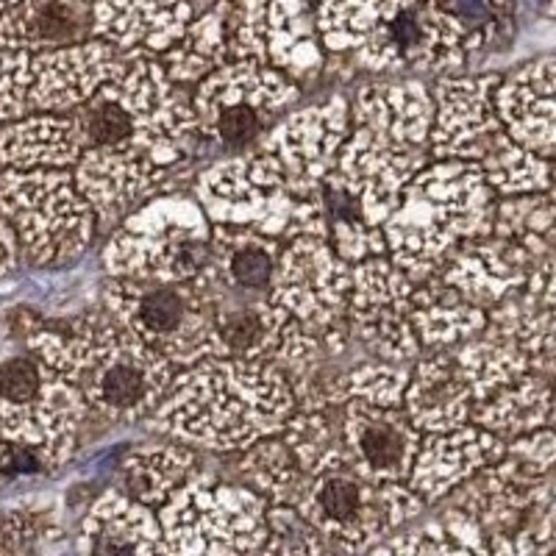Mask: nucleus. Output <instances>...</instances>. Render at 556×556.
Returning a JSON list of instances; mask_svg holds the SVG:
<instances>
[{"label": "nucleus", "instance_id": "30", "mask_svg": "<svg viewBox=\"0 0 556 556\" xmlns=\"http://www.w3.org/2000/svg\"><path fill=\"white\" fill-rule=\"evenodd\" d=\"M348 117L354 128L376 134L406 151H420L429 146L434 98L424 81H376L356 92Z\"/></svg>", "mask_w": 556, "mask_h": 556}, {"label": "nucleus", "instance_id": "20", "mask_svg": "<svg viewBox=\"0 0 556 556\" xmlns=\"http://www.w3.org/2000/svg\"><path fill=\"white\" fill-rule=\"evenodd\" d=\"M498 78L493 73L443 76L434 84L431 89L434 123L429 134L431 156L481 167L509 142L493 103Z\"/></svg>", "mask_w": 556, "mask_h": 556}, {"label": "nucleus", "instance_id": "42", "mask_svg": "<svg viewBox=\"0 0 556 556\" xmlns=\"http://www.w3.org/2000/svg\"><path fill=\"white\" fill-rule=\"evenodd\" d=\"M454 362L465 384H468L473 409L484 404L486 399H493L495 392H501L504 387L515 384V381L531 374L529 362L520 351L506 345L498 337L486 334V331L476 334L473 340L462 342L456 348Z\"/></svg>", "mask_w": 556, "mask_h": 556}, {"label": "nucleus", "instance_id": "22", "mask_svg": "<svg viewBox=\"0 0 556 556\" xmlns=\"http://www.w3.org/2000/svg\"><path fill=\"white\" fill-rule=\"evenodd\" d=\"M556 262L540 260L526 285L486 312V334L526 356L531 374L551 379L556 359Z\"/></svg>", "mask_w": 556, "mask_h": 556}, {"label": "nucleus", "instance_id": "13", "mask_svg": "<svg viewBox=\"0 0 556 556\" xmlns=\"http://www.w3.org/2000/svg\"><path fill=\"white\" fill-rule=\"evenodd\" d=\"M354 62L370 73H445L468 62V34L459 20L429 0H381Z\"/></svg>", "mask_w": 556, "mask_h": 556}, {"label": "nucleus", "instance_id": "40", "mask_svg": "<svg viewBox=\"0 0 556 556\" xmlns=\"http://www.w3.org/2000/svg\"><path fill=\"white\" fill-rule=\"evenodd\" d=\"M278 437L309 479L348 468L342 409H295Z\"/></svg>", "mask_w": 556, "mask_h": 556}, {"label": "nucleus", "instance_id": "44", "mask_svg": "<svg viewBox=\"0 0 556 556\" xmlns=\"http://www.w3.org/2000/svg\"><path fill=\"white\" fill-rule=\"evenodd\" d=\"M493 235L509 240L531 253L534 260H545L554 253L556 240V201L551 192H529L495 203Z\"/></svg>", "mask_w": 556, "mask_h": 556}, {"label": "nucleus", "instance_id": "7", "mask_svg": "<svg viewBox=\"0 0 556 556\" xmlns=\"http://www.w3.org/2000/svg\"><path fill=\"white\" fill-rule=\"evenodd\" d=\"M89 406L31 351L0 359V440L56 470L67 465Z\"/></svg>", "mask_w": 556, "mask_h": 556}, {"label": "nucleus", "instance_id": "1", "mask_svg": "<svg viewBox=\"0 0 556 556\" xmlns=\"http://www.w3.org/2000/svg\"><path fill=\"white\" fill-rule=\"evenodd\" d=\"M292 412L295 399L281 370L223 356L181 370L146 424L187 448L242 454L253 443L281 434Z\"/></svg>", "mask_w": 556, "mask_h": 556}, {"label": "nucleus", "instance_id": "3", "mask_svg": "<svg viewBox=\"0 0 556 556\" xmlns=\"http://www.w3.org/2000/svg\"><path fill=\"white\" fill-rule=\"evenodd\" d=\"M495 192L468 162L437 159L406 184L399 208L384 223L390 262L420 285L445 265L456 245L493 235Z\"/></svg>", "mask_w": 556, "mask_h": 556}, {"label": "nucleus", "instance_id": "10", "mask_svg": "<svg viewBox=\"0 0 556 556\" xmlns=\"http://www.w3.org/2000/svg\"><path fill=\"white\" fill-rule=\"evenodd\" d=\"M0 215L34 267H70L96 237V215L78 195L70 170H3Z\"/></svg>", "mask_w": 556, "mask_h": 556}, {"label": "nucleus", "instance_id": "50", "mask_svg": "<svg viewBox=\"0 0 556 556\" xmlns=\"http://www.w3.org/2000/svg\"><path fill=\"white\" fill-rule=\"evenodd\" d=\"M17 253H20L17 237H14V231H12V226L7 223V217L0 215V276L9 270H14V265H17Z\"/></svg>", "mask_w": 556, "mask_h": 556}, {"label": "nucleus", "instance_id": "35", "mask_svg": "<svg viewBox=\"0 0 556 556\" xmlns=\"http://www.w3.org/2000/svg\"><path fill=\"white\" fill-rule=\"evenodd\" d=\"M235 0H215L195 14L159 62L173 84H201L223 64L235 62Z\"/></svg>", "mask_w": 556, "mask_h": 556}, {"label": "nucleus", "instance_id": "33", "mask_svg": "<svg viewBox=\"0 0 556 556\" xmlns=\"http://www.w3.org/2000/svg\"><path fill=\"white\" fill-rule=\"evenodd\" d=\"M406 420L420 434H443L470 424L473 399L456 367L454 354H434L409 370L404 392Z\"/></svg>", "mask_w": 556, "mask_h": 556}, {"label": "nucleus", "instance_id": "29", "mask_svg": "<svg viewBox=\"0 0 556 556\" xmlns=\"http://www.w3.org/2000/svg\"><path fill=\"white\" fill-rule=\"evenodd\" d=\"M538 262L515 242L490 235L456 245L437 273L468 298L470 304L490 312L526 285Z\"/></svg>", "mask_w": 556, "mask_h": 556}, {"label": "nucleus", "instance_id": "4", "mask_svg": "<svg viewBox=\"0 0 556 556\" xmlns=\"http://www.w3.org/2000/svg\"><path fill=\"white\" fill-rule=\"evenodd\" d=\"M84 148L178 165L198 134L190 98L167 78L156 59L126 56V64L73 112Z\"/></svg>", "mask_w": 556, "mask_h": 556}, {"label": "nucleus", "instance_id": "32", "mask_svg": "<svg viewBox=\"0 0 556 556\" xmlns=\"http://www.w3.org/2000/svg\"><path fill=\"white\" fill-rule=\"evenodd\" d=\"M76 545L78 556H162V531L153 509L109 490L84 515Z\"/></svg>", "mask_w": 556, "mask_h": 556}, {"label": "nucleus", "instance_id": "5", "mask_svg": "<svg viewBox=\"0 0 556 556\" xmlns=\"http://www.w3.org/2000/svg\"><path fill=\"white\" fill-rule=\"evenodd\" d=\"M424 167V153L392 146L354 128L342 142L334 170L315 198L326 220V240L348 265L384 256L381 228L399 208L406 184Z\"/></svg>", "mask_w": 556, "mask_h": 556}, {"label": "nucleus", "instance_id": "41", "mask_svg": "<svg viewBox=\"0 0 556 556\" xmlns=\"http://www.w3.org/2000/svg\"><path fill=\"white\" fill-rule=\"evenodd\" d=\"M370 556H486V538L468 515L448 506L440 520L387 538Z\"/></svg>", "mask_w": 556, "mask_h": 556}, {"label": "nucleus", "instance_id": "47", "mask_svg": "<svg viewBox=\"0 0 556 556\" xmlns=\"http://www.w3.org/2000/svg\"><path fill=\"white\" fill-rule=\"evenodd\" d=\"M486 556H554V501L509 534L486 538Z\"/></svg>", "mask_w": 556, "mask_h": 556}, {"label": "nucleus", "instance_id": "6", "mask_svg": "<svg viewBox=\"0 0 556 556\" xmlns=\"http://www.w3.org/2000/svg\"><path fill=\"white\" fill-rule=\"evenodd\" d=\"M109 278L215 292L212 223L190 195H156L121 223L101 253Z\"/></svg>", "mask_w": 556, "mask_h": 556}, {"label": "nucleus", "instance_id": "16", "mask_svg": "<svg viewBox=\"0 0 556 556\" xmlns=\"http://www.w3.org/2000/svg\"><path fill=\"white\" fill-rule=\"evenodd\" d=\"M212 315L226 356L242 362H265L281 374L326 354L323 337L295 317L260 298H240L231 292H212Z\"/></svg>", "mask_w": 556, "mask_h": 556}, {"label": "nucleus", "instance_id": "39", "mask_svg": "<svg viewBox=\"0 0 556 556\" xmlns=\"http://www.w3.org/2000/svg\"><path fill=\"white\" fill-rule=\"evenodd\" d=\"M479 429L501 437H523L529 431H538L551 426L554 420V392H551V379H543L538 374H529L518 379L515 384L504 387L495 392L493 399L479 404L470 415Z\"/></svg>", "mask_w": 556, "mask_h": 556}, {"label": "nucleus", "instance_id": "38", "mask_svg": "<svg viewBox=\"0 0 556 556\" xmlns=\"http://www.w3.org/2000/svg\"><path fill=\"white\" fill-rule=\"evenodd\" d=\"M123 490L128 498L148 509H159L187 481L201 473L195 451L181 443L142 445L123 459Z\"/></svg>", "mask_w": 556, "mask_h": 556}, {"label": "nucleus", "instance_id": "12", "mask_svg": "<svg viewBox=\"0 0 556 556\" xmlns=\"http://www.w3.org/2000/svg\"><path fill=\"white\" fill-rule=\"evenodd\" d=\"M295 509L315 526L326 543L345 554H367L412 523L426 504L406 484H376L351 468L309 479Z\"/></svg>", "mask_w": 556, "mask_h": 556}, {"label": "nucleus", "instance_id": "27", "mask_svg": "<svg viewBox=\"0 0 556 556\" xmlns=\"http://www.w3.org/2000/svg\"><path fill=\"white\" fill-rule=\"evenodd\" d=\"M504 451V440L479 426H462L443 434H424L406 486L426 506L440 504L465 481L481 473L486 465L498 462Z\"/></svg>", "mask_w": 556, "mask_h": 556}, {"label": "nucleus", "instance_id": "52", "mask_svg": "<svg viewBox=\"0 0 556 556\" xmlns=\"http://www.w3.org/2000/svg\"><path fill=\"white\" fill-rule=\"evenodd\" d=\"M0 556H3V548H0Z\"/></svg>", "mask_w": 556, "mask_h": 556}, {"label": "nucleus", "instance_id": "51", "mask_svg": "<svg viewBox=\"0 0 556 556\" xmlns=\"http://www.w3.org/2000/svg\"><path fill=\"white\" fill-rule=\"evenodd\" d=\"M429 3H443V0H429Z\"/></svg>", "mask_w": 556, "mask_h": 556}, {"label": "nucleus", "instance_id": "18", "mask_svg": "<svg viewBox=\"0 0 556 556\" xmlns=\"http://www.w3.org/2000/svg\"><path fill=\"white\" fill-rule=\"evenodd\" d=\"M348 134H351L348 101L331 98L287 114L285 121H278L265 134L256 151L265 153L276 165L281 184L292 198L309 201L312 195H317L326 176L334 170Z\"/></svg>", "mask_w": 556, "mask_h": 556}, {"label": "nucleus", "instance_id": "21", "mask_svg": "<svg viewBox=\"0 0 556 556\" xmlns=\"http://www.w3.org/2000/svg\"><path fill=\"white\" fill-rule=\"evenodd\" d=\"M454 509L468 515L484 538L509 534L554 501V473L506 448L504 456L454 490Z\"/></svg>", "mask_w": 556, "mask_h": 556}, {"label": "nucleus", "instance_id": "28", "mask_svg": "<svg viewBox=\"0 0 556 556\" xmlns=\"http://www.w3.org/2000/svg\"><path fill=\"white\" fill-rule=\"evenodd\" d=\"M495 114L506 137L526 151L554 159L556 148V59L540 56L498 78Z\"/></svg>", "mask_w": 556, "mask_h": 556}, {"label": "nucleus", "instance_id": "26", "mask_svg": "<svg viewBox=\"0 0 556 556\" xmlns=\"http://www.w3.org/2000/svg\"><path fill=\"white\" fill-rule=\"evenodd\" d=\"M167 181L170 167H159L148 159L103 148H84L81 159L73 167V184L98 223L126 220L134 208L162 195Z\"/></svg>", "mask_w": 556, "mask_h": 556}, {"label": "nucleus", "instance_id": "11", "mask_svg": "<svg viewBox=\"0 0 556 556\" xmlns=\"http://www.w3.org/2000/svg\"><path fill=\"white\" fill-rule=\"evenodd\" d=\"M267 504L242 484L198 473L159 506L162 556H256Z\"/></svg>", "mask_w": 556, "mask_h": 556}, {"label": "nucleus", "instance_id": "37", "mask_svg": "<svg viewBox=\"0 0 556 556\" xmlns=\"http://www.w3.org/2000/svg\"><path fill=\"white\" fill-rule=\"evenodd\" d=\"M409 317L420 348L434 351L473 340L486 326V312L470 304L459 290L440 278V273L415 285Z\"/></svg>", "mask_w": 556, "mask_h": 556}, {"label": "nucleus", "instance_id": "9", "mask_svg": "<svg viewBox=\"0 0 556 556\" xmlns=\"http://www.w3.org/2000/svg\"><path fill=\"white\" fill-rule=\"evenodd\" d=\"M101 295L106 315L156 351L173 370L226 356L212 315V292L109 278Z\"/></svg>", "mask_w": 556, "mask_h": 556}, {"label": "nucleus", "instance_id": "43", "mask_svg": "<svg viewBox=\"0 0 556 556\" xmlns=\"http://www.w3.org/2000/svg\"><path fill=\"white\" fill-rule=\"evenodd\" d=\"M237 470L242 486L260 495L267 506H295L298 495L309 484V476L298 468L295 456L281 443V437H267L242 451Z\"/></svg>", "mask_w": 556, "mask_h": 556}, {"label": "nucleus", "instance_id": "2", "mask_svg": "<svg viewBox=\"0 0 556 556\" xmlns=\"http://www.w3.org/2000/svg\"><path fill=\"white\" fill-rule=\"evenodd\" d=\"M26 348L81 395L89 412L114 424L146 420L176 379V370L156 351L106 312L76 317L64 331H31Z\"/></svg>", "mask_w": 556, "mask_h": 556}, {"label": "nucleus", "instance_id": "17", "mask_svg": "<svg viewBox=\"0 0 556 556\" xmlns=\"http://www.w3.org/2000/svg\"><path fill=\"white\" fill-rule=\"evenodd\" d=\"M235 59L276 70L292 84L315 78L323 48L306 0H235Z\"/></svg>", "mask_w": 556, "mask_h": 556}, {"label": "nucleus", "instance_id": "46", "mask_svg": "<svg viewBox=\"0 0 556 556\" xmlns=\"http://www.w3.org/2000/svg\"><path fill=\"white\" fill-rule=\"evenodd\" d=\"M256 556H326V540L295 506H267L265 543Z\"/></svg>", "mask_w": 556, "mask_h": 556}, {"label": "nucleus", "instance_id": "31", "mask_svg": "<svg viewBox=\"0 0 556 556\" xmlns=\"http://www.w3.org/2000/svg\"><path fill=\"white\" fill-rule=\"evenodd\" d=\"M87 0H14L0 14V51L37 56L92 39Z\"/></svg>", "mask_w": 556, "mask_h": 556}, {"label": "nucleus", "instance_id": "23", "mask_svg": "<svg viewBox=\"0 0 556 556\" xmlns=\"http://www.w3.org/2000/svg\"><path fill=\"white\" fill-rule=\"evenodd\" d=\"M348 468L376 484H406L420 448V431L406 420L404 409L348 401L342 406Z\"/></svg>", "mask_w": 556, "mask_h": 556}, {"label": "nucleus", "instance_id": "49", "mask_svg": "<svg viewBox=\"0 0 556 556\" xmlns=\"http://www.w3.org/2000/svg\"><path fill=\"white\" fill-rule=\"evenodd\" d=\"M23 470H42V465L31 454H26V451L12 448V445L0 440V484L12 479V476L23 473Z\"/></svg>", "mask_w": 556, "mask_h": 556}, {"label": "nucleus", "instance_id": "19", "mask_svg": "<svg viewBox=\"0 0 556 556\" xmlns=\"http://www.w3.org/2000/svg\"><path fill=\"white\" fill-rule=\"evenodd\" d=\"M351 265L329 240L295 237L281 245L267 301L309 329H329L345 320Z\"/></svg>", "mask_w": 556, "mask_h": 556}, {"label": "nucleus", "instance_id": "53", "mask_svg": "<svg viewBox=\"0 0 556 556\" xmlns=\"http://www.w3.org/2000/svg\"><path fill=\"white\" fill-rule=\"evenodd\" d=\"M87 3H92V0H87Z\"/></svg>", "mask_w": 556, "mask_h": 556}, {"label": "nucleus", "instance_id": "24", "mask_svg": "<svg viewBox=\"0 0 556 556\" xmlns=\"http://www.w3.org/2000/svg\"><path fill=\"white\" fill-rule=\"evenodd\" d=\"M126 64V56L109 48L101 39L67 45L56 51L31 56V92L28 103L39 114L76 112L96 96L103 84L112 81Z\"/></svg>", "mask_w": 556, "mask_h": 556}, {"label": "nucleus", "instance_id": "36", "mask_svg": "<svg viewBox=\"0 0 556 556\" xmlns=\"http://www.w3.org/2000/svg\"><path fill=\"white\" fill-rule=\"evenodd\" d=\"M281 242L253 228L212 226V276L215 290L240 298L267 295Z\"/></svg>", "mask_w": 556, "mask_h": 556}, {"label": "nucleus", "instance_id": "25", "mask_svg": "<svg viewBox=\"0 0 556 556\" xmlns=\"http://www.w3.org/2000/svg\"><path fill=\"white\" fill-rule=\"evenodd\" d=\"M201 9L198 0H92V39L121 56H162Z\"/></svg>", "mask_w": 556, "mask_h": 556}, {"label": "nucleus", "instance_id": "48", "mask_svg": "<svg viewBox=\"0 0 556 556\" xmlns=\"http://www.w3.org/2000/svg\"><path fill=\"white\" fill-rule=\"evenodd\" d=\"M31 56L0 51V128L26 117L31 109Z\"/></svg>", "mask_w": 556, "mask_h": 556}, {"label": "nucleus", "instance_id": "34", "mask_svg": "<svg viewBox=\"0 0 556 556\" xmlns=\"http://www.w3.org/2000/svg\"><path fill=\"white\" fill-rule=\"evenodd\" d=\"M84 153L73 114H28L0 128V165L7 170H70Z\"/></svg>", "mask_w": 556, "mask_h": 556}, {"label": "nucleus", "instance_id": "45", "mask_svg": "<svg viewBox=\"0 0 556 556\" xmlns=\"http://www.w3.org/2000/svg\"><path fill=\"white\" fill-rule=\"evenodd\" d=\"M406 381L409 370L390 362H362L356 367H348L342 376V392L348 401H362V404L384 406V409H401L404 404Z\"/></svg>", "mask_w": 556, "mask_h": 556}, {"label": "nucleus", "instance_id": "14", "mask_svg": "<svg viewBox=\"0 0 556 556\" xmlns=\"http://www.w3.org/2000/svg\"><path fill=\"white\" fill-rule=\"evenodd\" d=\"M298 98L301 87L281 73L235 59L203 78L190 103L203 139L223 151H242L265 139Z\"/></svg>", "mask_w": 556, "mask_h": 556}, {"label": "nucleus", "instance_id": "15", "mask_svg": "<svg viewBox=\"0 0 556 556\" xmlns=\"http://www.w3.org/2000/svg\"><path fill=\"white\" fill-rule=\"evenodd\" d=\"M415 285L384 256L351 265L345 323L351 337L376 359L401 365L420 356V342L412 329Z\"/></svg>", "mask_w": 556, "mask_h": 556}, {"label": "nucleus", "instance_id": "8", "mask_svg": "<svg viewBox=\"0 0 556 556\" xmlns=\"http://www.w3.org/2000/svg\"><path fill=\"white\" fill-rule=\"evenodd\" d=\"M195 201L212 226L253 228L287 242L295 237L326 240L320 203L292 198L276 165L260 151L206 167L195 181Z\"/></svg>", "mask_w": 556, "mask_h": 556}]
</instances>
